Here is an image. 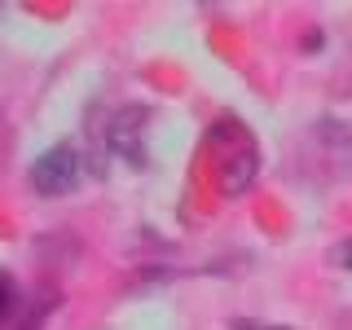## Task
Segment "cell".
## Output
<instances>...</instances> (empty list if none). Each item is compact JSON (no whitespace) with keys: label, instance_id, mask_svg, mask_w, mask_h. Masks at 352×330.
Returning a JSON list of instances; mask_svg holds the SVG:
<instances>
[{"label":"cell","instance_id":"cell-1","mask_svg":"<svg viewBox=\"0 0 352 330\" xmlns=\"http://www.w3.org/2000/svg\"><path fill=\"white\" fill-rule=\"evenodd\" d=\"M75 181H80V159H75L71 146L44 150L36 159V168H31V185H36L40 194H66Z\"/></svg>","mask_w":352,"mask_h":330},{"label":"cell","instance_id":"cell-2","mask_svg":"<svg viewBox=\"0 0 352 330\" xmlns=\"http://www.w3.org/2000/svg\"><path fill=\"white\" fill-rule=\"evenodd\" d=\"M5 308H9V278L0 273V317H5Z\"/></svg>","mask_w":352,"mask_h":330},{"label":"cell","instance_id":"cell-3","mask_svg":"<svg viewBox=\"0 0 352 330\" xmlns=\"http://www.w3.org/2000/svg\"><path fill=\"white\" fill-rule=\"evenodd\" d=\"M344 260H352V242H348V247H344ZM348 269H352V264H348Z\"/></svg>","mask_w":352,"mask_h":330}]
</instances>
